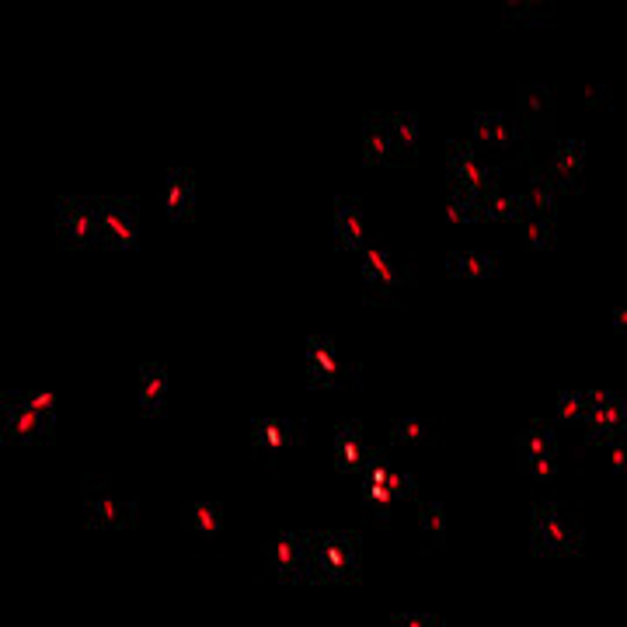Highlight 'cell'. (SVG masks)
<instances>
[{"label":"cell","instance_id":"32","mask_svg":"<svg viewBox=\"0 0 627 627\" xmlns=\"http://www.w3.org/2000/svg\"><path fill=\"white\" fill-rule=\"evenodd\" d=\"M520 216V192H512L506 185L491 189L485 199V220H517Z\"/></svg>","mask_w":627,"mask_h":627},{"label":"cell","instance_id":"9","mask_svg":"<svg viewBox=\"0 0 627 627\" xmlns=\"http://www.w3.org/2000/svg\"><path fill=\"white\" fill-rule=\"evenodd\" d=\"M304 439H307V425L297 422V418L262 415V418L252 422V446L265 464H276L286 454H294Z\"/></svg>","mask_w":627,"mask_h":627},{"label":"cell","instance_id":"21","mask_svg":"<svg viewBox=\"0 0 627 627\" xmlns=\"http://www.w3.org/2000/svg\"><path fill=\"white\" fill-rule=\"evenodd\" d=\"M168 366L164 363H144L137 376V397H140V412L144 415H164L168 408Z\"/></svg>","mask_w":627,"mask_h":627},{"label":"cell","instance_id":"17","mask_svg":"<svg viewBox=\"0 0 627 627\" xmlns=\"http://www.w3.org/2000/svg\"><path fill=\"white\" fill-rule=\"evenodd\" d=\"M624 425H627V408L617 394H607V391H596V401H593V412L586 418V443H599L607 446L610 439H620L624 436Z\"/></svg>","mask_w":627,"mask_h":627},{"label":"cell","instance_id":"30","mask_svg":"<svg viewBox=\"0 0 627 627\" xmlns=\"http://www.w3.org/2000/svg\"><path fill=\"white\" fill-rule=\"evenodd\" d=\"M391 443L394 446H425V443H433V425L418 415H401L391 422Z\"/></svg>","mask_w":627,"mask_h":627},{"label":"cell","instance_id":"22","mask_svg":"<svg viewBox=\"0 0 627 627\" xmlns=\"http://www.w3.org/2000/svg\"><path fill=\"white\" fill-rule=\"evenodd\" d=\"M363 161L366 164H397L387 116H366L363 119Z\"/></svg>","mask_w":627,"mask_h":627},{"label":"cell","instance_id":"7","mask_svg":"<svg viewBox=\"0 0 627 627\" xmlns=\"http://www.w3.org/2000/svg\"><path fill=\"white\" fill-rule=\"evenodd\" d=\"M446 171H450V189L464 192H491L502 185L499 168H491L485 161V153H478L467 140H454L446 147Z\"/></svg>","mask_w":627,"mask_h":627},{"label":"cell","instance_id":"2","mask_svg":"<svg viewBox=\"0 0 627 627\" xmlns=\"http://www.w3.org/2000/svg\"><path fill=\"white\" fill-rule=\"evenodd\" d=\"M586 544V533H582L578 520L568 517L562 506L541 502L530 512V548L536 554H578Z\"/></svg>","mask_w":627,"mask_h":627},{"label":"cell","instance_id":"4","mask_svg":"<svg viewBox=\"0 0 627 627\" xmlns=\"http://www.w3.org/2000/svg\"><path fill=\"white\" fill-rule=\"evenodd\" d=\"M304 376L310 387H321V391L349 387V384H360V363L346 360L339 342L328 339V334H314L304 346Z\"/></svg>","mask_w":627,"mask_h":627},{"label":"cell","instance_id":"23","mask_svg":"<svg viewBox=\"0 0 627 627\" xmlns=\"http://www.w3.org/2000/svg\"><path fill=\"white\" fill-rule=\"evenodd\" d=\"M446 273L457 279H488L502 273L499 255H485V252H454L446 255Z\"/></svg>","mask_w":627,"mask_h":627},{"label":"cell","instance_id":"15","mask_svg":"<svg viewBox=\"0 0 627 627\" xmlns=\"http://www.w3.org/2000/svg\"><path fill=\"white\" fill-rule=\"evenodd\" d=\"M0 415H4V439L8 443H53V429L46 418H39L18 391L0 397Z\"/></svg>","mask_w":627,"mask_h":627},{"label":"cell","instance_id":"31","mask_svg":"<svg viewBox=\"0 0 627 627\" xmlns=\"http://www.w3.org/2000/svg\"><path fill=\"white\" fill-rule=\"evenodd\" d=\"M418 527H422V536L429 548L443 544L446 541V509L439 502H422L418 506Z\"/></svg>","mask_w":627,"mask_h":627},{"label":"cell","instance_id":"1","mask_svg":"<svg viewBox=\"0 0 627 627\" xmlns=\"http://www.w3.org/2000/svg\"><path fill=\"white\" fill-rule=\"evenodd\" d=\"M363 568L360 533H314L310 536V582H352Z\"/></svg>","mask_w":627,"mask_h":627},{"label":"cell","instance_id":"3","mask_svg":"<svg viewBox=\"0 0 627 627\" xmlns=\"http://www.w3.org/2000/svg\"><path fill=\"white\" fill-rule=\"evenodd\" d=\"M360 478H363L360 499H363V506L373 512V520H387L391 512H394V506L405 502V499H412L415 488H418L408 470H397V467L384 457V450H380V457L363 470Z\"/></svg>","mask_w":627,"mask_h":627},{"label":"cell","instance_id":"6","mask_svg":"<svg viewBox=\"0 0 627 627\" xmlns=\"http://www.w3.org/2000/svg\"><path fill=\"white\" fill-rule=\"evenodd\" d=\"M360 273H363L366 297L373 304H391V300H397V294H405L412 286V268L405 262H397L387 248H380V244L363 252Z\"/></svg>","mask_w":627,"mask_h":627},{"label":"cell","instance_id":"10","mask_svg":"<svg viewBox=\"0 0 627 627\" xmlns=\"http://www.w3.org/2000/svg\"><path fill=\"white\" fill-rule=\"evenodd\" d=\"M56 227H60V248H95L98 244V220H95V199L87 195H63L56 203Z\"/></svg>","mask_w":627,"mask_h":627},{"label":"cell","instance_id":"12","mask_svg":"<svg viewBox=\"0 0 627 627\" xmlns=\"http://www.w3.org/2000/svg\"><path fill=\"white\" fill-rule=\"evenodd\" d=\"M331 457L342 475L360 478L363 470L380 457V450L366 439L360 422H342V425H334V433H331Z\"/></svg>","mask_w":627,"mask_h":627},{"label":"cell","instance_id":"20","mask_svg":"<svg viewBox=\"0 0 627 627\" xmlns=\"http://www.w3.org/2000/svg\"><path fill=\"white\" fill-rule=\"evenodd\" d=\"M334 241H339L342 252L363 248V241H366V216H363V203L355 195H339V199H334Z\"/></svg>","mask_w":627,"mask_h":627},{"label":"cell","instance_id":"5","mask_svg":"<svg viewBox=\"0 0 627 627\" xmlns=\"http://www.w3.org/2000/svg\"><path fill=\"white\" fill-rule=\"evenodd\" d=\"M95 220H98V244L108 252L137 248L140 237V203L137 199H95Z\"/></svg>","mask_w":627,"mask_h":627},{"label":"cell","instance_id":"8","mask_svg":"<svg viewBox=\"0 0 627 627\" xmlns=\"http://www.w3.org/2000/svg\"><path fill=\"white\" fill-rule=\"evenodd\" d=\"M520 470L533 481H551L557 475V436L551 422H533L517 439Z\"/></svg>","mask_w":627,"mask_h":627},{"label":"cell","instance_id":"11","mask_svg":"<svg viewBox=\"0 0 627 627\" xmlns=\"http://www.w3.org/2000/svg\"><path fill=\"white\" fill-rule=\"evenodd\" d=\"M310 536L314 533H279L265 548V568L283 582H310Z\"/></svg>","mask_w":627,"mask_h":627},{"label":"cell","instance_id":"26","mask_svg":"<svg viewBox=\"0 0 627 627\" xmlns=\"http://www.w3.org/2000/svg\"><path fill=\"white\" fill-rule=\"evenodd\" d=\"M520 223V241L527 248H554L557 241V213H523Z\"/></svg>","mask_w":627,"mask_h":627},{"label":"cell","instance_id":"34","mask_svg":"<svg viewBox=\"0 0 627 627\" xmlns=\"http://www.w3.org/2000/svg\"><path fill=\"white\" fill-rule=\"evenodd\" d=\"M391 627H446V620L433 614H394Z\"/></svg>","mask_w":627,"mask_h":627},{"label":"cell","instance_id":"24","mask_svg":"<svg viewBox=\"0 0 627 627\" xmlns=\"http://www.w3.org/2000/svg\"><path fill=\"white\" fill-rule=\"evenodd\" d=\"M557 199H562V192L554 189V182L544 171H536L520 189V216L523 213H557Z\"/></svg>","mask_w":627,"mask_h":627},{"label":"cell","instance_id":"19","mask_svg":"<svg viewBox=\"0 0 627 627\" xmlns=\"http://www.w3.org/2000/svg\"><path fill=\"white\" fill-rule=\"evenodd\" d=\"M164 210L174 223H189L195 216V171L192 168H171L164 178Z\"/></svg>","mask_w":627,"mask_h":627},{"label":"cell","instance_id":"14","mask_svg":"<svg viewBox=\"0 0 627 627\" xmlns=\"http://www.w3.org/2000/svg\"><path fill=\"white\" fill-rule=\"evenodd\" d=\"M137 502H126L102 485H92L84 491V520L95 530H126L137 523Z\"/></svg>","mask_w":627,"mask_h":627},{"label":"cell","instance_id":"29","mask_svg":"<svg viewBox=\"0 0 627 627\" xmlns=\"http://www.w3.org/2000/svg\"><path fill=\"white\" fill-rule=\"evenodd\" d=\"M485 199L488 192H464V189H450L446 195V213L457 223H478L485 220Z\"/></svg>","mask_w":627,"mask_h":627},{"label":"cell","instance_id":"33","mask_svg":"<svg viewBox=\"0 0 627 627\" xmlns=\"http://www.w3.org/2000/svg\"><path fill=\"white\" fill-rule=\"evenodd\" d=\"M18 394L39 418H46L50 425H56V397L50 391H18Z\"/></svg>","mask_w":627,"mask_h":627},{"label":"cell","instance_id":"16","mask_svg":"<svg viewBox=\"0 0 627 627\" xmlns=\"http://www.w3.org/2000/svg\"><path fill=\"white\" fill-rule=\"evenodd\" d=\"M517 111H520V129L523 137H551L554 119H557V102L554 92L544 84H527L517 92Z\"/></svg>","mask_w":627,"mask_h":627},{"label":"cell","instance_id":"27","mask_svg":"<svg viewBox=\"0 0 627 627\" xmlns=\"http://www.w3.org/2000/svg\"><path fill=\"white\" fill-rule=\"evenodd\" d=\"M593 401H596V391H562L554 401V418L568 425V429H578V425H586Z\"/></svg>","mask_w":627,"mask_h":627},{"label":"cell","instance_id":"28","mask_svg":"<svg viewBox=\"0 0 627 627\" xmlns=\"http://www.w3.org/2000/svg\"><path fill=\"white\" fill-rule=\"evenodd\" d=\"M182 523H185V530H192L199 536H216L223 530V506L192 502V506L182 509Z\"/></svg>","mask_w":627,"mask_h":627},{"label":"cell","instance_id":"13","mask_svg":"<svg viewBox=\"0 0 627 627\" xmlns=\"http://www.w3.org/2000/svg\"><path fill=\"white\" fill-rule=\"evenodd\" d=\"M523 129L517 126V119H509L506 111H478L475 123H470V147L478 153L491 150V153H512L523 147Z\"/></svg>","mask_w":627,"mask_h":627},{"label":"cell","instance_id":"25","mask_svg":"<svg viewBox=\"0 0 627 627\" xmlns=\"http://www.w3.org/2000/svg\"><path fill=\"white\" fill-rule=\"evenodd\" d=\"M391 123V144H394V161L405 164L415 157L418 150V116L415 111H394V116H387Z\"/></svg>","mask_w":627,"mask_h":627},{"label":"cell","instance_id":"18","mask_svg":"<svg viewBox=\"0 0 627 627\" xmlns=\"http://www.w3.org/2000/svg\"><path fill=\"white\" fill-rule=\"evenodd\" d=\"M582 171H586V144L582 140H562L557 150L551 153V164H548V178L554 182V189L568 195V192H578V182H582Z\"/></svg>","mask_w":627,"mask_h":627}]
</instances>
